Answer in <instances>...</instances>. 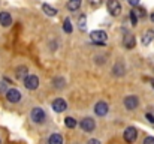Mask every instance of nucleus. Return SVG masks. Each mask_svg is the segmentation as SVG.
Wrapping results in <instances>:
<instances>
[{"label":"nucleus","instance_id":"obj_14","mask_svg":"<svg viewBox=\"0 0 154 144\" xmlns=\"http://www.w3.org/2000/svg\"><path fill=\"white\" fill-rule=\"evenodd\" d=\"M154 39V32L153 30H147L144 35H142V44L144 45H148V44H151V41Z\"/></svg>","mask_w":154,"mask_h":144},{"label":"nucleus","instance_id":"obj_21","mask_svg":"<svg viewBox=\"0 0 154 144\" xmlns=\"http://www.w3.org/2000/svg\"><path fill=\"white\" fill-rule=\"evenodd\" d=\"M63 29H64V32H66V33H70V32H72V24H70V20H69V18H66V20H64Z\"/></svg>","mask_w":154,"mask_h":144},{"label":"nucleus","instance_id":"obj_25","mask_svg":"<svg viewBox=\"0 0 154 144\" xmlns=\"http://www.w3.org/2000/svg\"><path fill=\"white\" fill-rule=\"evenodd\" d=\"M144 144H154V137H147L144 140Z\"/></svg>","mask_w":154,"mask_h":144},{"label":"nucleus","instance_id":"obj_18","mask_svg":"<svg viewBox=\"0 0 154 144\" xmlns=\"http://www.w3.org/2000/svg\"><path fill=\"white\" fill-rule=\"evenodd\" d=\"M42 9H44V12H45L48 17H54V15L57 14V11H55L52 6H50V5H44V6H42Z\"/></svg>","mask_w":154,"mask_h":144},{"label":"nucleus","instance_id":"obj_28","mask_svg":"<svg viewBox=\"0 0 154 144\" xmlns=\"http://www.w3.org/2000/svg\"><path fill=\"white\" fill-rule=\"evenodd\" d=\"M127 2H129V3H130V5H132V6H133V8H135V6H138V5H139V0H127Z\"/></svg>","mask_w":154,"mask_h":144},{"label":"nucleus","instance_id":"obj_9","mask_svg":"<svg viewBox=\"0 0 154 144\" xmlns=\"http://www.w3.org/2000/svg\"><path fill=\"white\" fill-rule=\"evenodd\" d=\"M136 137H138V131H136L133 126H130V128H127V129L124 131V140H126L127 143H133V141L136 140Z\"/></svg>","mask_w":154,"mask_h":144},{"label":"nucleus","instance_id":"obj_29","mask_svg":"<svg viewBox=\"0 0 154 144\" xmlns=\"http://www.w3.org/2000/svg\"><path fill=\"white\" fill-rule=\"evenodd\" d=\"M87 144H100V141H99V140H96V138H93V140H90Z\"/></svg>","mask_w":154,"mask_h":144},{"label":"nucleus","instance_id":"obj_15","mask_svg":"<svg viewBox=\"0 0 154 144\" xmlns=\"http://www.w3.org/2000/svg\"><path fill=\"white\" fill-rule=\"evenodd\" d=\"M81 2H82V0H69V2H67V9H69V11H76V9H79Z\"/></svg>","mask_w":154,"mask_h":144},{"label":"nucleus","instance_id":"obj_32","mask_svg":"<svg viewBox=\"0 0 154 144\" xmlns=\"http://www.w3.org/2000/svg\"><path fill=\"white\" fill-rule=\"evenodd\" d=\"M151 83H153V87H154V81H151Z\"/></svg>","mask_w":154,"mask_h":144},{"label":"nucleus","instance_id":"obj_5","mask_svg":"<svg viewBox=\"0 0 154 144\" xmlns=\"http://www.w3.org/2000/svg\"><path fill=\"white\" fill-rule=\"evenodd\" d=\"M79 126H81V129H82L84 132H93L94 128H96V123H94V120H93L91 117H85V119L81 120Z\"/></svg>","mask_w":154,"mask_h":144},{"label":"nucleus","instance_id":"obj_30","mask_svg":"<svg viewBox=\"0 0 154 144\" xmlns=\"http://www.w3.org/2000/svg\"><path fill=\"white\" fill-rule=\"evenodd\" d=\"M147 119H148V120H150L151 123H154V117H153V114H150V113H148V114H147Z\"/></svg>","mask_w":154,"mask_h":144},{"label":"nucleus","instance_id":"obj_23","mask_svg":"<svg viewBox=\"0 0 154 144\" xmlns=\"http://www.w3.org/2000/svg\"><path fill=\"white\" fill-rule=\"evenodd\" d=\"M130 21H132V24H133V26H136V24H138V15L135 14V11H133V9L130 11Z\"/></svg>","mask_w":154,"mask_h":144},{"label":"nucleus","instance_id":"obj_12","mask_svg":"<svg viewBox=\"0 0 154 144\" xmlns=\"http://www.w3.org/2000/svg\"><path fill=\"white\" fill-rule=\"evenodd\" d=\"M135 44H136V39H135L133 35H126V36H124V39H123V45L127 48V50L135 48Z\"/></svg>","mask_w":154,"mask_h":144},{"label":"nucleus","instance_id":"obj_11","mask_svg":"<svg viewBox=\"0 0 154 144\" xmlns=\"http://www.w3.org/2000/svg\"><path fill=\"white\" fill-rule=\"evenodd\" d=\"M0 24L3 27H9L12 24V17L9 12H0Z\"/></svg>","mask_w":154,"mask_h":144},{"label":"nucleus","instance_id":"obj_4","mask_svg":"<svg viewBox=\"0 0 154 144\" xmlns=\"http://www.w3.org/2000/svg\"><path fill=\"white\" fill-rule=\"evenodd\" d=\"M24 86L29 90H36L39 87V78L36 75H27L24 80Z\"/></svg>","mask_w":154,"mask_h":144},{"label":"nucleus","instance_id":"obj_6","mask_svg":"<svg viewBox=\"0 0 154 144\" xmlns=\"http://www.w3.org/2000/svg\"><path fill=\"white\" fill-rule=\"evenodd\" d=\"M138 105H139L138 96H135V95L126 96V99H124V107H126L127 110H135V108H138Z\"/></svg>","mask_w":154,"mask_h":144},{"label":"nucleus","instance_id":"obj_1","mask_svg":"<svg viewBox=\"0 0 154 144\" xmlns=\"http://www.w3.org/2000/svg\"><path fill=\"white\" fill-rule=\"evenodd\" d=\"M106 8H108V12L112 17H118L121 14V3L118 0H108Z\"/></svg>","mask_w":154,"mask_h":144},{"label":"nucleus","instance_id":"obj_16","mask_svg":"<svg viewBox=\"0 0 154 144\" xmlns=\"http://www.w3.org/2000/svg\"><path fill=\"white\" fill-rule=\"evenodd\" d=\"M48 144H63V137L60 134H52L48 140Z\"/></svg>","mask_w":154,"mask_h":144},{"label":"nucleus","instance_id":"obj_31","mask_svg":"<svg viewBox=\"0 0 154 144\" xmlns=\"http://www.w3.org/2000/svg\"><path fill=\"white\" fill-rule=\"evenodd\" d=\"M151 21H153V23H154V12H153V14H151Z\"/></svg>","mask_w":154,"mask_h":144},{"label":"nucleus","instance_id":"obj_10","mask_svg":"<svg viewBox=\"0 0 154 144\" xmlns=\"http://www.w3.org/2000/svg\"><path fill=\"white\" fill-rule=\"evenodd\" d=\"M108 110H109V107H108V104L103 102V101L97 102V104L94 105V113H96L97 116H106Z\"/></svg>","mask_w":154,"mask_h":144},{"label":"nucleus","instance_id":"obj_17","mask_svg":"<svg viewBox=\"0 0 154 144\" xmlns=\"http://www.w3.org/2000/svg\"><path fill=\"white\" fill-rule=\"evenodd\" d=\"M112 71H114V74H115L117 77H120V75H123V74H124V65H123L121 62H118V63L114 66V69H112Z\"/></svg>","mask_w":154,"mask_h":144},{"label":"nucleus","instance_id":"obj_8","mask_svg":"<svg viewBox=\"0 0 154 144\" xmlns=\"http://www.w3.org/2000/svg\"><path fill=\"white\" fill-rule=\"evenodd\" d=\"M66 108H67V104H66V101L61 99V98H57V99L52 102V110H54L55 113H63Z\"/></svg>","mask_w":154,"mask_h":144},{"label":"nucleus","instance_id":"obj_7","mask_svg":"<svg viewBox=\"0 0 154 144\" xmlns=\"http://www.w3.org/2000/svg\"><path fill=\"white\" fill-rule=\"evenodd\" d=\"M6 99H8L11 104H17V102H20V99H21L20 90H17V89H11V90H8V92H6Z\"/></svg>","mask_w":154,"mask_h":144},{"label":"nucleus","instance_id":"obj_3","mask_svg":"<svg viewBox=\"0 0 154 144\" xmlns=\"http://www.w3.org/2000/svg\"><path fill=\"white\" fill-rule=\"evenodd\" d=\"M90 38H91V41L94 44H105L106 39H108L106 32H103V30H94V32H91L90 33Z\"/></svg>","mask_w":154,"mask_h":144},{"label":"nucleus","instance_id":"obj_27","mask_svg":"<svg viewBox=\"0 0 154 144\" xmlns=\"http://www.w3.org/2000/svg\"><path fill=\"white\" fill-rule=\"evenodd\" d=\"M90 3H91L93 6H99V5L102 3V0H90Z\"/></svg>","mask_w":154,"mask_h":144},{"label":"nucleus","instance_id":"obj_2","mask_svg":"<svg viewBox=\"0 0 154 144\" xmlns=\"http://www.w3.org/2000/svg\"><path fill=\"white\" fill-rule=\"evenodd\" d=\"M30 116H32V120L35 123H44V120H45V111L41 107H35L32 110V114Z\"/></svg>","mask_w":154,"mask_h":144},{"label":"nucleus","instance_id":"obj_24","mask_svg":"<svg viewBox=\"0 0 154 144\" xmlns=\"http://www.w3.org/2000/svg\"><path fill=\"white\" fill-rule=\"evenodd\" d=\"M133 11H135V14L138 15V18L145 17V9H144V8H138V9H133Z\"/></svg>","mask_w":154,"mask_h":144},{"label":"nucleus","instance_id":"obj_13","mask_svg":"<svg viewBox=\"0 0 154 144\" xmlns=\"http://www.w3.org/2000/svg\"><path fill=\"white\" fill-rule=\"evenodd\" d=\"M27 74H29L27 66H18V68L15 69V77H17L18 80H26Z\"/></svg>","mask_w":154,"mask_h":144},{"label":"nucleus","instance_id":"obj_22","mask_svg":"<svg viewBox=\"0 0 154 144\" xmlns=\"http://www.w3.org/2000/svg\"><path fill=\"white\" fill-rule=\"evenodd\" d=\"M54 87H55V89L64 87V80H63V78H55V80H54Z\"/></svg>","mask_w":154,"mask_h":144},{"label":"nucleus","instance_id":"obj_19","mask_svg":"<svg viewBox=\"0 0 154 144\" xmlns=\"http://www.w3.org/2000/svg\"><path fill=\"white\" fill-rule=\"evenodd\" d=\"M64 125H66L69 129H73V128L76 126V120H75L73 117H66V119H64Z\"/></svg>","mask_w":154,"mask_h":144},{"label":"nucleus","instance_id":"obj_20","mask_svg":"<svg viewBox=\"0 0 154 144\" xmlns=\"http://www.w3.org/2000/svg\"><path fill=\"white\" fill-rule=\"evenodd\" d=\"M85 23H87L85 15H81V17H79V21H78V24H79V30H82V32L85 30V26H87Z\"/></svg>","mask_w":154,"mask_h":144},{"label":"nucleus","instance_id":"obj_26","mask_svg":"<svg viewBox=\"0 0 154 144\" xmlns=\"http://www.w3.org/2000/svg\"><path fill=\"white\" fill-rule=\"evenodd\" d=\"M0 92L3 93V92H8L6 90V83H3V81H0Z\"/></svg>","mask_w":154,"mask_h":144}]
</instances>
